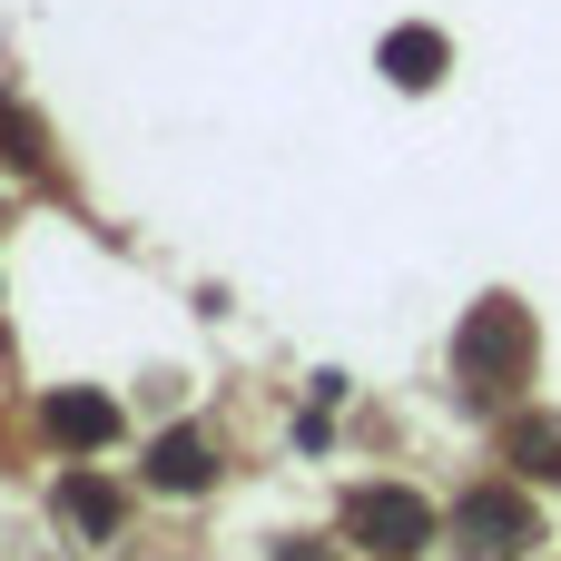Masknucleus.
Segmentation results:
<instances>
[{
	"label": "nucleus",
	"mask_w": 561,
	"mask_h": 561,
	"mask_svg": "<svg viewBox=\"0 0 561 561\" xmlns=\"http://www.w3.org/2000/svg\"><path fill=\"white\" fill-rule=\"evenodd\" d=\"M424 533H434V513H424L414 493H375V503H365V542H375V552H414Z\"/></svg>",
	"instance_id": "f257e3e1"
},
{
	"label": "nucleus",
	"mask_w": 561,
	"mask_h": 561,
	"mask_svg": "<svg viewBox=\"0 0 561 561\" xmlns=\"http://www.w3.org/2000/svg\"><path fill=\"white\" fill-rule=\"evenodd\" d=\"M69 513H79V523H89V533H108V523H118V513H108V493H99V483H69Z\"/></svg>",
	"instance_id": "f03ea898"
},
{
	"label": "nucleus",
	"mask_w": 561,
	"mask_h": 561,
	"mask_svg": "<svg viewBox=\"0 0 561 561\" xmlns=\"http://www.w3.org/2000/svg\"><path fill=\"white\" fill-rule=\"evenodd\" d=\"M59 424H69L79 444H99V434H108V404H59Z\"/></svg>",
	"instance_id": "7ed1b4c3"
}]
</instances>
